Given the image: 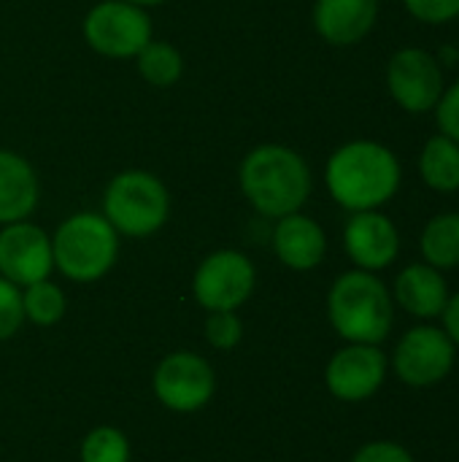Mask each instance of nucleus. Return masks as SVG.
<instances>
[{
  "mask_svg": "<svg viewBox=\"0 0 459 462\" xmlns=\"http://www.w3.org/2000/svg\"><path fill=\"white\" fill-rule=\"evenodd\" d=\"M325 184L330 198L349 214L384 208L403 184L398 154L371 138L341 143L325 165Z\"/></svg>",
  "mask_w": 459,
  "mask_h": 462,
  "instance_id": "obj_1",
  "label": "nucleus"
},
{
  "mask_svg": "<svg viewBox=\"0 0 459 462\" xmlns=\"http://www.w3.org/2000/svg\"><path fill=\"white\" fill-rule=\"evenodd\" d=\"M238 184L249 206L265 219L303 211L311 198V168L306 157L284 143H260L238 165Z\"/></svg>",
  "mask_w": 459,
  "mask_h": 462,
  "instance_id": "obj_2",
  "label": "nucleus"
},
{
  "mask_svg": "<svg viewBox=\"0 0 459 462\" xmlns=\"http://www.w3.org/2000/svg\"><path fill=\"white\" fill-rule=\"evenodd\" d=\"M327 319L346 344L381 346L395 328L392 290L371 271H346L327 292Z\"/></svg>",
  "mask_w": 459,
  "mask_h": 462,
  "instance_id": "obj_3",
  "label": "nucleus"
},
{
  "mask_svg": "<svg viewBox=\"0 0 459 462\" xmlns=\"http://www.w3.org/2000/svg\"><path fill=\"white\" fill-rule=\"evenodd\" d=\"M51 254L54 268L65 279L76 284H92L116 265L119 233L100 211H76L54 230Z\"/></svg>",
  "mask_w": 459,
  "mask_h": 462,
  "instance_id": "obj_4",
  "label": "nucleus"
},
{
  "mask_svg": "<svg viewBox=\"0 0 459 462\" xmlns=\"http://www.w3.org/2000/svg\"><path fill=\"white\" fill-rule=\"evenodd\" d=\"M100 214L119 236L149 238L162 230L170 217V192L151 171L127 168L108 181Z\"/></svg>",
  "mask_w": 459,
  "mask_h": 462,
  "instance_id": "obj_5",
  "label": "nucleus"
},
{
  "mask_svg": "<svg viewBox=\"0 0 459 462\" xmlns=\"http://www.w3.org/2000/svg\"><path fill=\"white\" fill-rule=\"evenodd\" d=\"M81 35L100 57L135 60V54L154 38V27L146 8L124 0H100L87 11Z\"/></svg>",
  "mask_w": 459,
  "mask_h": 462,
  "instance_id": "obj_6",
  "label": "nucleus"
},
{
  "mask_svg": "<svg viewBox=\"0 0 459 462\" xmlns=\"http://www.w3.org/2000/svg\"><path fill=\"white\" fill-rule=\"evenodd\" d=\"M457 363V346L444 328L422 322L411 328L395 346L390 368L395 376L414 390H430L446 382Z\"/></svg>",
  "mask_w": 459,
  "mask_h": 462,
  "instance_id": "obj_7",
  "label": "nucleus"
},
{
  "mask_svg": "<svg viewBox=\"0 0 459 462\" xmlns=\"http://www.w3.org/2000/svg\"><path fill=\"white\" fill-rule=\"evenodd\" d=\"M254 287L257 268L238 249L211 252L192 276V295L206 311H238Z\"/></svg>",
  "mask_w": 459,
  "mask_h": 462,
  "instance_id": "obj_8",
  "label": "nucleus"
},
{
  "mask_svg": "<svg viewBox=\"0 0 459 462\" xmlns=\"http://www.w3.org/2000/svg\"><path fill=\"white\" fill-rule=\"evenodd\" d=\"M387 89L403 111L430 114L446 89L444 65L427 49H398L387 62Z\"/></svg>",
  "mask_w": 459,
  "mask_h": 462,
  "instance_id": "obj_9",
  "label": "nucleus"
},
{
  "mask_svg": "<svg viewBox=\"0 0 459 462\" xmlns=\"http://www.w3.org/2000/svg\"><path fill=\"white\" fill-rule=\"evenodd\" d=\"M151 387L165 409L192 414L214 398L216 374L206 357L195 352H173L154 368Z\"/></svg>",
  "mask_w": 459,
  "mask_h": 462,
  "instance_id": "obj_10",
  "label": "nucleus"
},
{
  "mask_svg": "<svg viewBox=\"0 0 459 462\" xmlns=\"http://www.w3.org/2000/svg\"><path fill=\"white\" fill-rule=\"evenodd\" d=\"M387 374H390V357L381 352V346L346 344L330 357L325 368V384L335 401L363 403L371 401L384 387Z\"/></svg>",
  "mask_w": 459,
  "mask_h": 462,
  "instance_id": "obj_11",
  "label": "nucleus"
},
{
  "mask_svg": "<svg viewBox=\"0 0 459 462\" xmlns=\"http://www.w3.org/2000/svg\"><path fill=\"white\" fill-rule=\"evenodd\" d=\"M54 271L51 236L30 219L3 225L0 230V276L16 287L49 279Z\"/></svg>",
  "mask_w": 459,
  "mask_h": 462,
  "instance_id": "obj_12",
  "label": "nucleus"
},
{
  "mask_svg": "<svg viewBox=\"0 0 459 462\" xmlns=\"http://www.w3.org/2000/svg\"><path fill=\"white\" fill-rule=\"evenodd\" d=\"M344 249L360 271H387L400 254V230L381 211H357L344 227Z\"/></svg>",
  "mask_w": 459,
  "mask_h": 462,
  "instance_id": "obj_13",
  "label": "nucleus"
},
{
  "mask_svg": "<svg viewBox=\"0 0 459 462\" xmlns=\"http://www.w3.org/2000/svg\"><path fill=\"white\" fill-rule=\"evenodd\" d=\"M271 246L284 268L306 273L325 263L327 233L314 217L295 211V214L276 219L273 233H271Z\"/></svg>",
  "mask_w": 459,
  "mask_h": 462,
  "instance_id": "obj_14",
  "label": "nucleus"
},
{
  "mask_svg": "<svg viewBox=\"0 0 459 462\" xmlns=\"http://www.w3.org/2000/svg\"><path fill=\"white\" fill-rule=\"evenodd\" d=\"M379 0H317L314 30L330 46H354L371 35L379 22Z\"/></svg>",
  "mask_w": 459,
  "mask_h": 462,
  "instance_id": "obj_15",
  "label": "nucleus"
},
{
  "mask_svg": "<svg viewBox=\"0 0 459 462\" xmlns=\"http://www.w3.org/2000/svg\"><path fill=\"white\" fill-rule=\"evenodd\" d=\"M449 282L444 271L427 265V263H411L406 265L392 284V300L406 314L422 322L441 319L446 303H449Z\"/></svg>",
  "mask_w": 459,
  "mask_h": 462,
  "instance_id": "obj_16",
  "label": "nucleus"
},
{
  "mask_svg": "<svg viewBox=\"0 0 459 462\" xmlns=\"http://www.w3.org/2000/svg\"><path fill=\"white\" fill-rule=\"evenodd\" d=\"M41 200L35 168L14 149H0V227L30 219Z\"/></svg>",
  "mask_w": 459,
  "mask_h": 462,
  "instance_id": "obj_17",
  "label": "nucleus"
},
{
  "mask_svg": "<svg viewBox=\"0 0 459 462\" xmlns=\"http://www.w3.org/2000/svg\"><path fill=\"white\" fill-rule=\"evenodd\" d=\"M419 179L441 195L459 192V143L449 135H433L419 152Z\"/></svg>",
  "mask_w": 459,
  "mask_h": 462,
  "instance_id": "obj_18",
  "label": "nucleus"
},
{
  "mask_svg": "<svg viewBox=\"0 0 459 462\" xmlns=\"http://www.w3.org/2000/svg\"><path fill=\"white\" fill-rule=\"evenodd\" d=\"M422 263L438 271L459 268V211H441L427 219L419 236Z\"/></svg>",
  "mask_w": 459,
  "mask_h": 462,
  "instance_id": "obj_19",
  "label": "nucleus"
},
{
  "mask_svg": "<svg viewBox=\"0 0 459 462\" xmlns=\"http://www.w3.org/2000/svg\"><path fill=\"white\" fill-rule=\"evenodd\" d=\"M135 65H138L141 79L149 87H157V89H168V87H173L184 76V57H181V51L173 43L160 41V38H151L135 54Z\"/></svg>",
  "mask_w": 459,
  "mask_h": 462,
  "instance_id": "obj_20",
  "label": "nucleus"
},
{
  "mask_svg": "<svg viewBox=\"0 0 459 462\" xmlns=\"http://www.w3.org/2000/svg\"><path fill=\"white\" fill-rule=\"evenodd\" d=\"M22 306H24V319H30L38 328H51L62 322L68 311V298L60 284L43 279L22 290Z\"/></svg>",
  "mask_w": 459,
  "mask_h": 462,
  "instance_id": "obj_21",
  "label": "nucleus"
},
{
  "mask_svg": "<svg viewBox=\"0 0 459 462\" xmlns=\"http://www.w3.org/2000/svg\"><path fill=\"white\" fill-rule=\"evenodd\" d=\"M81 462H130V441L116 428H95L81 441Z\"/></svg>",
  "mask_w": 459,
  "mask_h": 462,
  "instance_id": "obj_22",
  "label": "nucleus"
},
{
  "mask_svg": "<svg viewBox=\"0 0 459 462\" xmlns=\"http://www.w3.org/2000/svg\"><path fill=\"white\" fill-rule=\"evenodd\" d=\"M243 338V322L235 311H211V317L206 319V341L219 349V352H230L241 344Z\"/></svg>",
  "mask_w": 459,
  "mask_h": 462,
  "instance_id": "obj_23",
  "label": "nucleus"
},
{
  "mask_svg": "<svg viewBox=\"0 0 459 462\" xmlns=\"http://www.w3.org/2000/svg\"><path fill=\"white\" fill-rule=\"evenodd\" d=\"M22 325H24L22 287L0 276V341L14 338Z\"/></svg>",
  "mask_w": 459,
  "mask_h": 462,
  "instance_id": "obj_24",
  "label": "nucleus"
},
{
  "mask_svg": "<svg viewBox=\"0 0 459 462\" xmlns=\"http://www.w3.org/2000/svg\"><path fill=\"white\" fill-rule=\"evenodd\" d=\"M406 11L422 24H449L459 19V0H403Z\"/></svg>",
  "mask_w": 459,
  "mask_h": 462,
  "instance_id": "obj_25",
  "label": "nucleus"
},
{
  "mask_svg": "<svg viewBox=\"0 0 459 462\" xmlns=\"http://www.w3.org/2000/svg\"><path fill=\"white\" fill-rule=\"evenodd\" d=\"M436 125L441 135H449L452 141L459 143V79L454 84H449L436 106Z\"/></svg>",
  "mask_w": 459,
  "mask_h": 462,
  "instance_id": "obj_26",
  "label": "nucleus"
},
{
  "mask_svg": "<svg viewBox=\"0 0 459 462\" xmlns=\"http://www.w3.org/2000/svg\"><path fill=\"white\" fill-rule=\"evenodd\" d=\"M352 462H417L414 455L398 441H371L354 452Z\"/></svg>",
  "mask_w": 459,
  "mask_h": 462,
  "instance_id": "obj_27",
  "label": "nucleus"
},
{
  "mask_svg": "<svg viewBox=\"0 0 459 462\" xmlns=\"http://www.w3.org/2000/svg\"><path fill=\"white\" fill-rule=\"evenodd\" d=\"M441 319H444V330H446V336L454 341V346L459 349V292H452V295H449V303H446V309H444Z\"/></svg>",
  "mask_w": 459,
  "mask_h": 462,
  "instance_id": "obj_28",
  "label": "nucleus"
},
{
  "mask_svg": "<svg viewBox=\"0 0 459 462\" xmlns=\"http://www.w3.org/2000/svg\"><path fill=\"white\" fill-rule=\"evenodd\" d=\"M124 3H133V5H138V8H157V5H162L165 0H124Z\"/></svg>",
  "mask_w": 459,
  "mask_h": 462,
  "instance_id": "obj_29",
  "label": "nucleus"
}]
</instances>
